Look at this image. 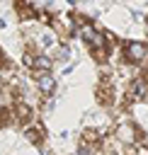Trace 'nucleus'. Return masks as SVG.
I'll return each instance as SVG.
<instances>
[{
	"label": "nucleus",
	"instance_id": "f257e3e1",
	"mask_svg": "<svg viewBox=\"0 0 148 155\" xmlns=\"http://www.w3.org/2000/svg\"><path fill=\"white\" fill-rule=\"evenodd\" d=\"M95 99L102 109H114L116 102H119V92H116V85H102L97 82L95 87Z\"/></svg>",
	"mask_w": 148,
	"mask_h": 155
},
{
	"label": "nucleus",
	"instance_id": "f03ea898",
	"mask_svg": "<svg viewBox=\"0 0 148 155\" xmlns=\"http://www.w3.org/2000/svg\"><path fill=\"white\" fill-rule=\"evenodd\" d=\"M12 114H15V126H19V128L32 126V124H34V119H36L34 107H32V104H27V102H15V104H12Z\"/></svg>",
	"mask_w": 148,
	"mask_h": 155
},
{
	"label": "nucleus",
	"instance_id": "7ed1b4c3",
	"mask_svg": "<svg viewBox=\"0 0 148 155\" xmlns=\"http://www.w3.org/2000/svg\"><path fill=\"white\" fill-rule=\"evenodd\" d=\"M44 138H46L44 124H41L39 119H34V124L24 128V140H27V143H32V145H36V148H41V145H44Z\"/></svg>",
	"mask_w": 148,
	"mask_h": 155
},
{
	"label": "nucleus",
	"instance_id": "20e7f679",
	"mask_svg": "<svg viewBox=\"0 0 148 155\" xmlns=\"http://www.w3.org/2000/svg\"><path fill=\"white\" fill-rule=\"evenodd\" d=\"M12 10L17 12V19H19V22H24V24H27V22H29V24L36 22V7H34L32 2H22V0H19V2L12 5Z\"/></svg>",
	"mask_w": 148,
	"mask_h": 155
},
{
	"label": "nucleus",
	"instance_id": "39448f33",
	"mask_svg": "<svg viewBox=\"0 0 148 155\" xmlns=\"http://www.w3.org/2000/svg\"><path fill=\"white\" fill-rule=\"evenodd\" d=\"M7 126H15V114H12V107L0 104V131Z\"/></svg>",
	"mask_w": 148,
	"mask_h": 155
},
{
	"label": "nucleus",
	"instance_id": "423d86ee",
	"mask_svg": "<svg viewBox=\"0 0 148 155\" xmlns=\"http://www.w3.org/2000/svg\"><path fill=\"white\" fill-rule=\"evenodd\" d=\"M133 155H148V145H146V143L136 145V148H133Z\"/></svg>",
	"mask_w": 148,
	"mask_h": 155
}]
</instances>
